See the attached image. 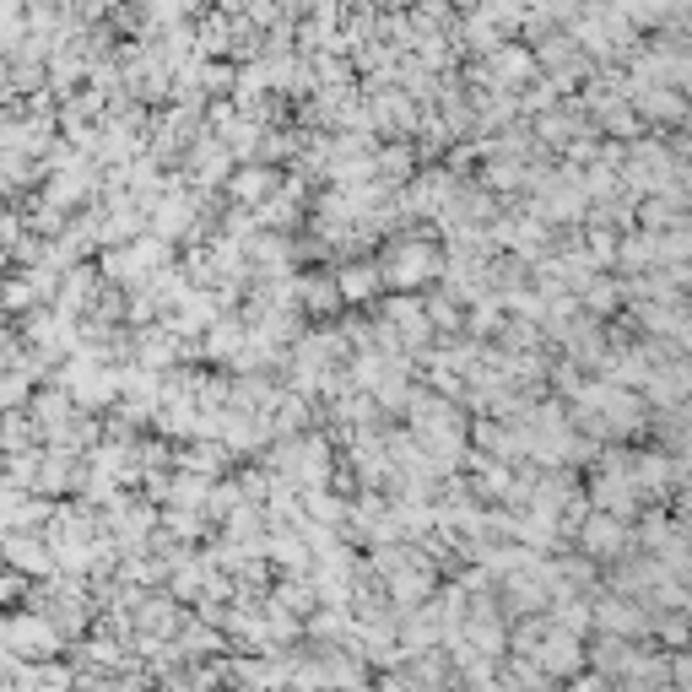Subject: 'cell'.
Returning a JSON list of instances; mask_svg holds the SVG:
<instances>
[{
    "label": "cell",
    "instance_id": "obj_2",
    "mask_svg": "<svg viewBox=\"0 0 692 692\" xmlns=\"http://www.w3.org/2000/svg\"><path fill=\"white\" fill-rule=\"evenodd\" d=\"M6 644H11V655H55V628H49L44 617H17L6 628Z\"/></svg>",
    "mask_w": 692,
    "mask_h": 692
},
{
    "label": "cell",
    "instance_id": "obj_5",
    "mask_svg": "<svg viewBox=\"0 0 692 692\" xmlns=\"http://www.w3.org/2000/svg\"><path fill=\"white\" fill-rule=\"evenodd\" d=\"M584 547L590 552H617L622 547V525L611 514H595L590 525H584Z\"/></svg>",
    "mask_w": 692,
    "mask_h": 692
},
{
    "label": "cell",
    "instance_id": "obj_1",
    "mask_svg": "<svg viewBox=\"0 0 692 692\" xmlns=\"http://www.w3.org/2000/svg\"><path fill=\"white\" fill-rule=\"evenodd\" d=\"M433 271H438V255H433L428 244H401V249H390V265H384V282L411 287V282H428Z\"/></svg>",
    "mask_w": 692,
    "mask_h": 692
},
{
    "label": "cell",
    "instance_id": "obj_8",
    "mask_svg": "<svg viewBox=\"0 0 692 692\" xmlns=\"http://www.w3.org/2000/svg\"><path fill=\"white\" fill-rule=\"evenodd\" d=\"M492 71H498V82H519V76L530 71V60L519 55V49H503V55H498V65H492Z\"/></svg>",
    "mask_w": 692,
    "mask_h": 692
},
{
    "label": "cell",
    "instance_id": "obj_7",
    "mask_svg": "<svg viewBox=\"0 0 692 692\" xmlns=\"http://www.w3.org/2000/svg\"><path fill=\"white\" fill-rule=\"evenodd\" d=\"M525 655H541V660L552 665V671H557V665H563V671H568V665L579 660V644H574V638H568V633H552L541 649H525Z\"/></svg>",
    "mask_w": 692,
    "mask_h": 692
},
{
    "label": "cell",
    "instance_id": "obj_9",
    "mask_svg": "<svg viewBox=\"0 0 692 692\" xmlns=\"http://www.w3.org/2000/svg\"><path fill=\"white\" fill-rule=\"evenodd\" d=\"M611 303H617V287L595 282V287H590V309H611Z\"/></svg>",
    "mask_w": 692,
    "mask_h": 692
},
{
    "label": "cell",
    "instance_id": "obj_3",
    "mask_svg": "<svg viewBox=\"0 0 692 692\" xmlns=\"http://www.w3.org/2000/svg\"><path fill=\"white\" fill-rule=\"evenodd\" d=\"M633 184L638 190H665V184H671V157L665 152H638L633 157Z\"/></svg>",
    "mask_w": 692,
    "mask_h": 692
},
{
    "label": "cell",
    "instance_id": "obj_6",
    "mask_svg": "<svg viewBox=\"0 0 692 692\" xmlns=\"http://www.w3.org/2000/svg\"><path fill=\"white\" fill-rule=\"evenodd\" d=\"M271 190H276V173H271V168H244V173L233 179V195H238V201H265Z\"/></svg>",
    "mask_w": 692,
    "mask_h": 692
},
{
    "label": "cell",
    "instance_id": "obj_4",
    "mask_svg": "<svg viewBox=\"0 0 692 692\" xmlns=\"http://www.w3.org/2000/svg\"><path fill=\"white\" fill-rule=\"evenodd\" d=\"M384 282V271H374V265H352V271H341V298L346 303H363V298H374Z\"/></svg>",
    "mask_w": 692,
    "mask_h": 692
}]
</instances>
